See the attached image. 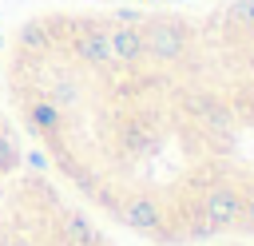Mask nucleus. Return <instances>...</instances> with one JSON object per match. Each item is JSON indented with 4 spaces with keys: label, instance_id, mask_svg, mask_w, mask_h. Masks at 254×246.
<instances>
[{
    "label": "nucleus",
    "instance_id": "7",
    "mask_svg": "<svg viewBox=\"0 0 254 246\" xmlns=\"http://www.w3.org/2000/svg\"><path fill=\"white\" fill-rule=\"evenodd\" d=\"M28 127L36 131V135H56L60 127H64V111L52 103V99H36L32 107H28Z\"/></svg>",
    "mask_w": 254,
    "mask_h": 246
},
{
    "label": "nucleus",
    "instance_id": "3",
    "mask_svg": "<svg viewBox=\"0 0 254 246\" xmlns=\"http://www.w3.org/2000/svg\"><path fill=\"white\" fill-rule=\"evenodd\" d=\"M115 218H119L127 230L151 234L155 226H163V206H159V198H151V194H131V198H119Z\"/></svg>",
    "mask_w": 254,
    "mask_h": 246
},
{
    "label": "nucleus",
    "instance_id": "5",
    "mask_svg": "<svg viewBox=\"0 0 254 246\" xmlns=\"http://www.w3.org/2000/svg\"><path fill=\"white\" fill-rule=\"evenodd\" d=\"M71 52L83 63H91V67H111L115 63L111 60V48H107V28L103 24H83L79 36H75V44H71Z\"/></svg>",
    "mask_w": 254,
    "mask_h": 246
},
{
    "label": "nucleus",
    "instance_id": "8",
    "mask_svg": "<svg viewBox=\"0 0 254 246\" xmlns=\"http://www.w3.org/2000/svg\"><path fill=\"white\" fill-rule=\"evenodd\" d=\"M48 95H52V103L64 111V107H75V103L83 99V87H79V79H71V75H56L52 87H48Z\"/></svg>",
    "mask_w": 254,
    "mask_h": 246
},
{
    "label": "nucleus",
    "instance_id": "10",
    "mask_svg": "<svg viewBox=\"0 0 254 246\" xmlns=\"http://www.w3.org/2000/svg\"><path fill=\"white\" fill-rule=\"evenodd\" d=\"M226 16L238 20V24H254V0H238V4H230Z\"/></svg>",
    "mask_w": 254,
    "mask_h": 246
},
{
    "label": "nucleus",
    "instance_id": "6",
    "mask_svg": "<svg viewBox=\"0 0 254 246\" xmlns=\"http://www.w3.org/2000/svg\"><path fill=\"white\" fill-rule=\"evenodd\" d=\"M60 234H64L67 246H99L95 226H91L79 210H64V214H60Z\"/></svg>",
    "mask_w": 254,
    "mask_h": 246
},
{
    "label": "nucleus",
    "instance_id": "2",
    "mask_svg": "<svg viewBox=\"0 0 254 246\" xmlns=\"http://www.w3.org/2000/svg\"><path fill=\"white\" fill-rule=\"evenodd\" d=\"M131 20H143V16H123V24H107V48H111V60L115 63H127L135 67L147 52H143V32L139 24Z\"/></svg>",
    "mask_w": 254,
    "mask_h": 246
},
{
    "label": "nucleus",
    "instance_id": "11",
    "mask_svg": "<svg viewBox=\"0 0 254 246\" xmlns=\"http://www.w3.org/2000/svg\"><path fill=\"white\" fill-rule=\"evenodd\" d=\"M238 226H246V230H254V186L242 194V214H238Z\"/></svg>",
    "mask_w": 254,
    "mask_h": 246
},
{
    "label": "nucleus",
    "instance_id": "1",
    "mask_svg": "<svg viewBox=\"0 0 254 246\" xmlns=\"http://www.w3.org/2000/svg\"><path fill=\"white\" fill-rule=\"evenodd\" d=\"M139 32H143V52H147L151 60H159V63H175V60L187 56L190 36H187L183 24H175V20H167V16H151V20H143Z\"/></svg>",
    "mask_w": 254,
    "mask_h": 246
},
{
    "label": "nucleus",
    "instance_id": "9",
    "mask_svg": "<svg viewBox=\"0 0 254 246\" xmlns=\"http://www.w3.org/2000/svg\"><path fill=\"white\" fill-rule=\"evenodd\" d=\"M20 44L32 48V52H48V48H52V28H48L44 20H32V24L20 28Z\"/></svg>",
    "mask_w": 254,
    "mask_h": 246
},
{
    "label": "nucleus",
    "instance_id": "4",
    "mask_svg": "<svg viewBox=\"0 0 254 246\" xmlns=\"http://www.w3.org/2000/svg\"><path fill=\"white\" fill-rule=\"evenodd\" d=\"M198 210H202V214H206L218 230H230V226H238V214H242V194H238L234 186H210Z\"/></svg>",
    "mask_w": 254,
    "mask_h": 246
}]
</instances>
